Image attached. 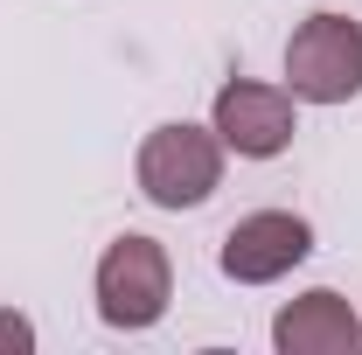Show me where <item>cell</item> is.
<instances>
[{"label":"cell","mask_w":362,"mask_h":355,"mask_svg":"<svg viewBox=\"0 0 362 355\" xmlns=\"http://www.w3.org/2000/svg\"><path fill=\"white\" fill-rule=\"evenodd\" d=\"M90 300H98V320H105L112 334H146V327H160L168 307H175V258H168V244L146 237V230H119V237L98 251Z\"/></svg>","instance_id":"1"},{"label":"cell","mask_w":362,"mask_h":355,"mask_svg":"<svg viewBox=\"0 0 362 355\" xmlns=\"http://www.w3.org/2000/svg\"><path fill=\"white\" fill-rule=\"evenodd\" d=\"M223 161H230V146L216 139V126L160 119L153 133L139 139V153H133V181H139V195H146L153 209L181 216V209H202V202L223 188Z\"/></svg>","instance_id":"2"},{"label":"cell","mask_w":362,"mask_h":355,"mask_svg":"<svg viewBox=\"0 0 362 355\" xmlns=\"http://www.w3.org/2000/svg\"><path fill=\"white\" fill-rule=\"evenodd\" d=\"M300 105H356L362 98V21L320 7L286 35V77Z\"/></svg>","instance_id":"3"},{"label":"cell","mask_w":362,"mask_h":355,"mask_svg":"<svg viewBox=\"0 0 362 355\" xmlns=\"http://www.w3.org/2000/svg\"><path fill=\"white\" fill-rule=\"evenodd\" d=\"M209 126L237 161H279L300 139V98L286 84H258V77H230L209 98Z\"/></svg>","instance_id":"4"},{"label":"cell","mask_w":362,"mask_h":355,"mask_svg":"<svg viewBox=\"0 0 362 355\" xmlns=\"http://www.w3.org/2000/svg\"><path fill=\"white\" fill-rule=\"evenodd\" d=\"M307 258H314V223L300 209H251L223 230V251H216L230 286H279Z\"/></svg>","instance_id":"5"},{"label":"cell","mask_w":362,"mask_h":355,"mask_svg":"<svg viewBox=\"0 0 362 355\" xmlns=\"http://www.w3.org/2000/svg\"><path fill=\"white\" fill-rule=\"evenodd\" d=\"M272 349L279 355H349V349H362V313L334 286H307L272 313Z\"/></svg>","instance_id":"6"},{"label":"cell","mask_w":362,"mask_h":355,"mask_svg":"<svg viewBox=\"0 0 362 355\" xmlns=\"http://www.w3.org/2000/svg\"><path fill=\"white\" fill-rule=\"evenodd\" d=\"M0 349H7V355H14V349L28 355V349H35V320L14 313V307H0Z\"/></svg>","instance_id":"7"}]
</instances>
